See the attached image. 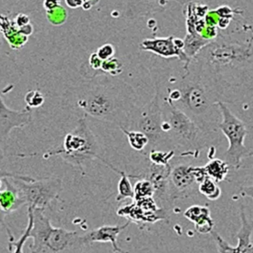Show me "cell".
<instances>
[{"label": "cell", "mask_w": 253, "mask_h": 253, "mask_svg": "<svg viewBox=\"0 0 253 253\" xmlns=\"http://www.w3.org/2000/svg\"><path fill=\"white\" fill-rule=\"evenodd\" d=\"M167 98L204 130L218 133L221 123L218 102H223L218 77L193 59L180 79L171 77Z\"/></svg>", "instance_id": "cell-1"}, {"label": "cell", "mask_w": 253, "mask_h": 253, "mask_svg": "<svg viewBox=\"0 0 253 253\" xmlns=\"http://www.w3.org/2000/svg\"><path fill=\"white\" fill-rule=\"evenodd\" d=\"M73 105L77 113L126 127L129 114L137 107L132 86L116 77L96 76L73 89Z\"/></svg>", "instance_id": "cell-2"}, {"label": "cell", "mask_w": 253, "mask_h": 253, "mask_svg": "<svg viewBox=\"0 0 253 253\" xmlns=\"http://www.w3.org/2000/svg\"><path fill=\"white\" fill-rule=\"evenodd\" d=\"M162 130L172 150L181 149V156L198 157L203 149L213 147L215 132L204 130L166 96L162 99Z\"/></svg>", "instance_id": "cell-3"}, {"label": "cell", "mask_w": 253, "mask_h": 253, "mask_svg": "<svg viewBox=\"0 0 253 253\" xmlns=\"http://www.w3.org/2000/svg\"><path fill=\"white\" fill-rule=\"evenodd\" d=\"M31 208V207H29ZM34 224L30 232L31 253H86L90 245L84 235L53 227L44 210L31 208Z\"/></svg>", "instance_id": "cell-4"}, {"label": "cell", "mask_w": 253, "mask_h": 253, "mask_svg": "<svg viewBox=\"0 0 253 253\" xmlns=\"http://www.w3.org/2000/svg\"><path fill=\"white\" fill-rule=\"evenodd\" d=\"M194 59L217 77L223 69L253 65V37L245 42H241L219 34Z\"/></svg>", "instance_id": "cell-5"}, {"label": "cell", "mask_w": 253, "mask_h": 253, "mask_svg": "<svg viewBox=\"0 0 253 253\" xmlns=\"http://www.w3.org/2000/svg\"><path fill=\"white\" fill-rule=\"evenodd\" d=\"M100 151L97 138L85 118L83 117L79 120L76 127L65 135L62 147L47 152L44 157L59 156L65 162L80 168L83 172L84 168L96 159L108 165V162L101 157Z\"/></svg>", "instance_id": "cell-6"}, {"label": "cell", "mask_w": 253, "mask_h": 253, "mask_svg": "<svg viewBox=\"0 0 253 253\" xmlns=\"http://www.w3.org/2000/svg\"><path fill=\"white\" fill-rule=\"evenodd\" d=\"M162 103L159 88L156 86V93L151 101L142 107H135L129 114L126 129L138 130L147 135L149 139L150 150L158 148L168 144L169 141L162 130Z\"/></svg>", "instance_id": "cell-7"}, {"label": "cell", "mask_w": 253, "mask_h": 253, "mask_svg": "<svg viewBox=\"0 0 253 253\" xmlns=\"http://www.w3.org/2000/svg\"><path fill=\"white\" fill-rule=\"evenodd\" d=\"M221 111V120L218 129L228 141V148L224 153V160L230 167L238 170L240 168L242 159L251 156L245 141L248 130L245 123L238 118L224 102H218Z\"/></svg>", "instance_id": "cell-8"}, {"label": "cell", "mask_w": 253, "mask_h": 253, "mask_svg": "<svg viewBox=\"0 0 253 253\" xmlns=\"http://www.w3.org/2000/svg\"><path fill=\"white\" fill-rule=\"evenodd\" d=\"M8 178L25 205L44 211L50 208L52 202L59 198L63 188L62 180L56 176L31 181Z\"/></svg>", "instance_id": "cell-9"}, {"label": "cell", "mask_w": 253, "mask_h": 253, "mask_svg": "<svg viewBox=\"0 0 253 253\" xmlns=\"http://www.w3.org/2000/svg\"><path fill=\"white\" fill-rule=\"evenodd\" d=\"M197 180L195 176L194 166L180 164L171 169L168 196L171 205L180 199L190 197L198 191Z\"/></svg>", "instance_id": "cell-10"}, {"label": "cell", "mask_w": 253, "mask_h": 253, "mask_svg": "<svg viewBox=\"0 0 253 253\" xmlns=\"http://www.w3.org/2000/svg\"><path fill=\"white\" fill-rule=\"evenodd\" d=\"M184 40L173 36L145 39L140 43L139 47L144 51L154 53L165 59L176 57L184 63V71H187L191 60L184 52Z\"/></svg>", "instance_id": "cell-11"}, {"label": "cell", "mask_w": 253, "mask_h": 253, "mask_svg": "<svg viewBox=\"0 0 253 253\" xmlns=\"http://www.w3.org/2000/svg\"><path fill=\"white\" fill-rule=\"evenodd\" d=\"M32 110L28 108L21 111L10 109L0 96V146L4 150L10 132L16 128H21L31 121Z\"/></svg>", "instance_id": "cell-12"}, {"label": "cell", "mask_w": 253, "mask_h": 253, "mask_svg": "<svg viewBox=\"0 0 253 253\" xmlns=\"http://www.w3.org/2000/svg\"><path fill=\"white\" fill-rule=\"evenodd\" d=\"M191 0H126L124 17L127 21H135L144 16L164 12L170 1L184 6Z\"/></svg>", "instance_id": "cell-13"}, {"label": "cell", "mask_w": 253, "mask_h": 253, "mask_svg": "<svg viewBox=\"0 0 253 253\" xmlns=\"http://www.w3.org/2000/svg\"><path fill=\"white\" fill-rule=\"evenodd\" d=\"M131 221L128 220L126 224L122 225H104L99 228L95 229L84 234V239L89 245L93 243H111L113 251L117 253H127L123 251L118 245L119 236L122 232L129 227Z\"/></svg>", "instance_id": "cell-14"}, {"label": "cell", "mask_w": 253, "mask_h": 253, "mask_svg": "<svg viewBox=\"0 0 253 253\" xmlns=\"http://www.w3.org/2000/svg\"><path fill=\"white\" fill-rule=\"evenodd\" d=\"M5 186L0 193V223H4V217L24 206L23 201L19 197L17 190L11 184L8 178H2Z\"/></svg>", "instance_id": "cell-15"}, {"label": "cell", "mask_w": 253, "mask_h": 253, "mask_svg": "<svg viewBox=\"0 0 253 253\" xmlns=\"http://www.w3.org/2000/svg\"><path fill=\"white\" fill-rule=\"evenodd\" d=\"M0 32L13 50H19L28 42V37L19 32L8 16L2 14H0Z\"/></svg>", "instance_id": "cell-16"}, {"label": "cell", "mask_w": 253, "mask_h": 253, "mask_svg": "<svg viewBox=\"0 0 253 253\" xmlns=\"http://www.w3.org/2000/svg\"><path fill=\"white\" fill-rule=\"evenodd\" d=\"M207 175L217 183L224 181L230 172V166L225 160L212 159L204 166Z\"/></svg>", "instance_id": "cell-17"}, {"label": "cell", "mask_w": 253, "mask_h": 253, "mask_svg": "<svg viewBox=\"0 0 253 253\" xmlns=\"http://www.w3.org/2000/svg\"><path fill=\"white\" fill-rule=\"evenodd\" d=\"M184 40V52L187 57L193 60L201 50L211 42L202 38L197 33H187Z\"/></svg>", "instance_id": "cell-18"}, {"label": "cell", "mask_w": 253, "mask_h": 253, "mask_svg": "<svg viewBox=\"0 0 253 253\" xmlns=\"http://www.w3.org/2000/svg\"><path fill=\"white\" fill-rule=\"evenodd\" d=\"M120 129L126 135L128 143L132 150L143 153L148 147V138L141 131L132 130V129H127L123 127H120Z\"/></svg>", "instance_id": "cell-19"}, {"label": "cell", "mask_w": 253, "mask_h": 253, "mask_svg": "<svg viewBox=\"0 0 253 253\" xmlns=\"http://www.w3.org/2000/svg\"><path fill=\"white\" fill-rule=\"evenodd\" d=\"M198 191L211 201L218 200L221 196V190L218 183L210 177H206L199 183Z\"/></svg>", "instance_id": "cell-20"}, {"label": "cell", "mask_w": 253, "mask_h": 253, "mask_svg": "<svg viewBox=\"0 0 253 253\" xmlns=\"http://www.w3.org/2000/svg\"><path fill=\"white\" fill-rule=\"evenodd\" d=\"M184 216L192 223L199 224L205 220L212 218L209 208L202 205H193L187 208L184 212Z\"/></svg>", "instance_id": "cell-21"}, {"label": "cell", "mask_w": 253, "mask_h": 253, "mask_svg": "<svg viewBox=\"0 0 253 253\" xmlns=\"http://www.w3.org/2000/svg\"><path fill=\"white\" fill-rule=\"evenodd\" d=\"M116 172L121 175L118 183V195L116 198V200L118 202L126 200V199H130L134 201L133 187L131 184L129 176L123 171L117 169Z\"/></svg>", "instance_id": "cell-22"}, {"label": "cell", "mask_w": 253, "mask_h": 253, "mask_svg": "<svg viewBox=\"0 0 253 253\" xmlns=\"http://www.w3.org/2000/svg\"><path fill=\"white\" fill-rule=\"evenodd\" d=\"M28 225L23 234L19 238L17 242H9V250L12 251L13 249V252L12 253H24L23 247L26 241L29 239L30 232L34 224V216H33V211L31 208H28Z\"/></svg>", "instance_id": "cell-23"}, {"label": "cell", "mask_w": 253, "mask_h": 253, "mask_svg": "<svg viewBox=\"0 0 253 253\" xmlns=\"http://www.w3.org/2000/svg\"><path fill=\"white\" fill-rule=\"evenodd\" d=\"M134 201L145 198L153 197L155 190L153 184L147 178L138 180L133 187ZM133 201V202H134Z\"/></svg>", "instance_id": "cell-24"}, {"label": "cell", "mask_w": 253, "mask_h": 253, "mask_svg": "<svg viewBox=\"0 0 253 253\" xmlns=\"http://www.w3.org/2000/svg\"><path fill=\"white\" fill-rule=\"evenodd\" d=\"M175 156V152L173 150H169V151L161 150H150L148 152L149 161L150 163L156 165H169V161Z\"/></svg>", "instance_id": "cell-25"}, {"label": "cell", "mask_w": 253, "mask_h": 253, "mask_svg": "<svg viewBox=\"0 0 253 253\" xmlns=\"http://www.w3.org/2000/svg\"><path fill=\"white\" fill-rule=\"evenodd\" d=\"M100 71L104 74L117 77L123 73V64L120 59L113 57L108 60L103 61Z\"/></svg>", "instance_id": "cell-26"}, {"label": "cell", "mask_w": 253, "mask_h": 253, "mask_svg": "<svg viewBox=\"0 0 253 253\" xmlns=\"http://www.w3.org/2000/svg\"><path fill=\"white\" fill-rule=\"evenodd\" d=\"M47 20L53 25H61L65 23L68 17L66 10L62 5L56 7L53 10L46 11Z\"/></svg>", "instance_id": "cell-27"}, {"label": "cell", "mask_w": 253, "mask_h": 253, "mask_svg": "<svg viewBox=\"0 0 253 253\" xmlns=\"http://www.w3.org/2000/svg\"><path fill=\"white\" fill-rule=\"evenodd\" d=\"M27 108L33 110L40 108L44 104V97L40 90H30L25 96Z\"/></svg>", "instance_id": "cell-28"}, {"label": "cell", "mask_w": 253, "mask_h": 253, "mask_svg": "<svg viewBox=\"0 0 253 253\" xmlns=\"http://www.w3.org/2000/svg\"><path fill=\"white\" fill-rule=\"evenodd\" d=\"M215 244L217 245V249H218V253H240L237 247H233L224 240L219 233L215 231H212L211 233Z\"/></svg>", "instance_id": "cell-29"}, {"label": "cell", "mask_w": 253, "mask_h": 253, "mask_svg": "<svg viewBox=\"0 0 253 253\" xmlns=\"http://www.w3.org/2000/svg\"><path fill=\"white\" fill-rule=\"evenodd\" d=\"M215 13L218 14L219 18H227V19H233L234 15L242 14L243 10L238 8H233L229 5H221L214 9Z\"/></svg>", "instance_id": "cell-30"}, {"label": "cell", "mask_w": 253, "mask_h": 253, "mask_svg": "<svg viewBox=\"0 0 253 253\" xmlns=\"http://www.w3.org/2000/svg\"><path fill=\"white\" fill-rule=\"evenodd\" d=\"M96 53L102 61H105L114 57L116 49L111 43H106V44L100 46L96 50Z\"/></svg>", "instance_id": "cell-31"}, {"label": "cell", "mask_w": 253, "mask_h": 253, "mask_svg": "<svg viewBox=\"0 0 253 253\" xmlns=\"http://www.w3.org/2000/svg\"><path fill=\"white\" fill-rule=\"evenodd\" d=\"M13 22H14L16 28H18L19 31H20L22 28L26 25H29L31 23V20H30L29 16L28 15L25 14V13H20L19 14L16 15L15 16L14 19H13Z\"/></svg>", "instance_id": "cell-32"}, {"label": "cell", "mask_w": 253, "mask_h": 253, "mask_svg": "<svg viewBox=\"0 0 253 253\" xmlns=\"http://www.w3.org/2000/svg\"><path fill=\"white\" fill-rule=\"evenodd\" d=\"M89 65L94 71H100L103 61L97 56L96 52L90 54L89 57Z\"/></svg>", "instance_id": "cell-33"}, {"label": "cell", "mask_w": 253, "mask_h": 253, "mask_svg": "<svg viewBox=\"0 0 253 253\" xmlns=\"http://www.w3.org/2000/svg\"><path fill=\"white\" fill-rule=\"evenodd\" d=\"M61 1L62 0H44L43 7L45 9L46 11H49L60 6Z\"/></svg>", "instance_id": "cell-34"}, {"label": "cell", "mask_w": 253, "mask_h": 253, "mask_svg": "<svg viewBox=\"0 0 253 253\" xmlns=\"http://www.w3.org/2000/svg\"><path fill=\"white\" fill-rule=\"evenodd\" d=\"M251 156L253 157V152H251ZM240 195L242 197H249L253 200V184L241 188Z\"/></svg>", "instance_id": "cell-35"}, {"label": "cell", "mask_w": 253, "mask_h": 253, "mask_svg": "<svg viewBox=\"0 0 253 253\" xmlns=\"http://www.w3.org/2000/svg\"><path fill=\"white\" fill-rule=\"evenodd\" d=\"M99 1L100 0H83V4L82 7L83 10H89L96 4H99Z\"/></svg>", "instance_id": "cell-36"}, {"label": "cell", "mask_w": 253, "mask_h": 253, "mask_svg": "<svg viewBox=\"0 0 253 253\" xmlns=\"http://www.w3.org/2000/svg\"><path fill=\"white\" fill-rule=\"evenodd\" d=\"M65 4L71 9L78 8L83 4V0H65Z\"/></svg>", "instance_id": "cell-37"}, {"label": "cell", "mask_w": 253, "mask_h": 253, "mask_svg": "<svg viewBox=\"0 0 253 253\" xmlns=\"http://www.w3.org/2000/svg\"><path fill=\"white\" fill-rule=\"evenodd\" d=\"M4 150H3V149L1 148V146H0V161H1L3 159H4Z\"/></svg>", "instance_id": "cell-38"}, {"label": "cell", "mask_w": 253, "mask_h": 253, "mask_svg": "<svg viewBox=\"0 0 253 253\" xmlns=\"http://www.w3.org/2000/svg\"><path fill=\"white\" fill-rule=\"evenodd\" d=\"M2 172V170H0V172Z\"/></svg>", "instance_id": "cell-39"}, {"label": "cell", "mask_w": 253, "mask_h": 253, "mask_svg": "<svg viewBox=\"0 0 253 253\" xmlns=\"http://www.w3.org/2000/svg\"><path fill=\"white\" fill-rule=\"evenodd\" d=\"M0 193H1V191H0Z\"/></svg>", "instance_id": "cell-40"}]
</instances>
